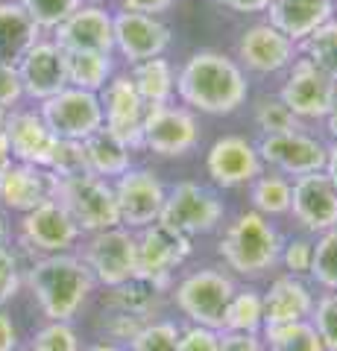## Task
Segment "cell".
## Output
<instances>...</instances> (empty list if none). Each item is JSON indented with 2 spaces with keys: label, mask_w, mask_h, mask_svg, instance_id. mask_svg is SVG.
<instances>
[{
  "label": "cell",
  "mask_w": 337,
  "mask_h": 351,
  "mask_svg": "<svg viewBox=\"0 0 337 351\" xmlns=\"http://www.w3.org/2000/svg\"><path fill=\"white\" fill-rule=\"evenodd\" d=\"M311 258H314V237L311 234H299V237H290L281 243L279 263L285 267V272H290V276L308 278Z\"/></svg>",
  "instance_id": "b9f144b4"
},
{
  "label": "cell",
  "mask_w": 337,
  "mask_h": 351,
  "mask_svg": "<svg viewBox=\"0 0 337 351\" xmlns=\"http://www.w3.org/2000/svg\"><path fill=\"white\" fill-rule=\"evenodd\" d=\"M82 3H103V0H82Z\"/></svg>",
  "instance_id": "680465c9"
},
{
  "label": "cell",
  "mask_w": 337,
  "mask_h": 351,
  "mask_svg": "<svg viewBox=\"0 0 337 351\" xmlns=\"http://www.w3.org/2000/svg\"><path fill=\"white\" fill-rule=\"evenodd\" d=\"M281 243L285 237L276 232V226L267 217H261L258 211H241L220 234L217 255L235 276L261 278L279 267Z\"/></svg>",
  "instance_id": "3957f363"
},
{
  "label": "cell",
  "mask_w": 337,
  "mask_h": 351,
  "mask_svg": "<svg viewBox=\"0 0 337 351\" xmlns=\"http://www.w3.org/2000/svg\"><path fill=\"white\" fill-rule=\"evenodd\" d=\"M173 3H176V0H121V9L159 18V15H165L167 9H173Z\"/></svg>",
  "instance_id": "c3c4849f"
},
{
  "label": "cell",
  "mask_w": 337,
  "mask_h": 351,
  "mask_svg": "<svg viewBox=\"0 0 337 351\" xmlns=\"http://www.w3.org/2000/svg\"><path fill=\"white\" fill-rule=\"evenodd\" d=\"M205 173L223 191L244 188L264 173V161L258 156V147L241 135H223L205 152Z\"/></svg>",
  "instance_id": "2e32d148"
},
{
  "label": "cell",
  "mask_w": 337,
  "mask_h": 351,
  "mask_svg": "<svg viewBox=\"0 0 337 351\" xmlns=\"http://www.w3.org/2000/svg\"><path fill=\"white\" fill-rule=\"evenodd\" d=\"M82 263L89 267L97 284L117 287L138 276V237L124 226L94 232L82 243Z\"/></svg>",
  "instance_id": "52a82bcc"
},
{
  "label": "cell",
  "mask_w": 337,
  "mask_h": 351,
  "mask_svg": "<svg viewBox=\"0 0 337 351\" xmlns=\"http://www.w3.org/2000/svg\"><path fill=\"white\" fill-rule=\"evenodd\" d=\"M279 100L285 103L302 123L308 120H325L337 100V80L320 71L317 64L305 56H297L285 71Z\"/></svg>",
  "instance_id": "ba28073f"
},
{
  "label": "cell",
  "mask_w": 337,
  "mask_h": 351,
  "mask_svg": "<svg viewBox=\"0 0 337 351\" xmlns=\"http://www.w3.org/2000/svg\"><path fill=\"white\" fill-rule=\"evenodd\" d=\"M305 234H323L337 226V188L325 170L290 179V211Z\"/></svg>",
  "instance_id": "5bb4252c"
},
{
  "label": "cell",
  "mask_w": 337,
  "mask_h": 351,
  "mask_svg": "<svg viewBox=\"0 0 337 351\" xmlns=\"http://www.w3.org/2000/svg\"><path fill=\"white\" fill-rule=\"evenodd\" d=\"M12 348H18V328L9 319V313H3V307H0V351H12Z\"/></svg>",
  "instance_id": "f907efd6"
},
{
  "label": "cell",
  "mask_w": 337,
  "mask_h": 351,
  "mask_svg": "<svg viewBox=\"0 0 337 351\" xmlns=\"http://www.w3.org/2000/svg\"><path fill=\"white\" fill-rule=\"evenodd\" d=\"M112 29H115V50L129 64L165 56V50L170 47V27L153 15L121 9V12H112Z\"/></svg>",
  "instance_id": "ac0fdd59"
},
{
  "label": "cell",
  "mask_w": 337,
  "mask_h": 351,
  "mask_svg": "<svg viewBox=\"0 0 337 351\" xmlns=\"http://www.w3.org/2000/svg\"><path fill=\"white\" fill-rule=\"evenodd\" d=\"M261 339H264L267 351H325L311 319L285 322V325H264L261 328Z\"/></svg>",
  "instance_id": "1f68e13d"
},
{
  "label": "cell",
  "mask_w": 337,
  "mask_h": 351,
  "mask_svg": "<svg viewBox=\"0 0 337 351\" xmlns=\"http://www.w3.org/2000/svg\"><path fill=\"white\" fill-rule=\"evenodd\" d=\"M220 331H211V328L202 325H185L179 331V343L176 351H220Z\"/></svg>",
  "instance_id": "f6af8a7d"
},
{
  "label": "cell",
  "mask_w": 337,
  "mask_h": 351,
  "mask_svg": "<svg viewBox=\"0 0 337 351\" xmlns=\"http://www.w3.org/2000/svg\"><path fill=\"white\" fill-rule=\"evenodd\" d=\"M325 176L332 179V184L337 188V141L329 144V158H325Z\"/></svg>",
  "instance_id": "816d5d0a"
},
{
  "label": "cell",
  "mask_w": 337,
  "mask_h": 351,
  "mask_svg": "<svg viewBox=\"0 0 337 351\" xmlns=\"http://www.w3.org/2000/svg\"><path fill=\"white\" fill-rule=\"evenodd\" d=\"M161 293L156 284H150L147 278H129L117 287H108V295H106V307L108 311H124L129 316H138V319L150 322L153 316L159 313L161 307Z\"/></svg>",
  "instance_id": "83f0119b"
},
{
  "label": "cell",
  "mask_w": 337,
  "mask_h": 351,
  "mask_svg": "<svg viewBox=\"0 0 337 351\" xmlns=\"http://www.w3.org/2000/svg\"><path fill=\"white\" fill-rule=\"evenodd\" d=\"M38 114L56 138L68 141H85L91 138L97 129H103V106L100 97L94 91H82V88H62L50 100L38 106Z\"/></svg>",
  "instance_id": "7c38bea8"
},
{
  "label": "cell",
  "mask_w": 337,
  "mask_h": 351,
  "mask_svg": "<svg viewBox=\"0 0 337 351\" xmlns=\"http://www.w3.org/2000/svg\"><path fill=\"white\" fill-rule=\"evenodd\" d=\"M220 351H267L261 334H246V331H220Z\"/></svg>",
  "instance_id": "7dc6e473"
},
{
  "label": "cell",
  "mask_w": 337,
  "mask_h": 351,
  "mask_svg": "<svg viewBox=\"0 0 337 351\" xmlns=\"http://www.w3.org/2000/svg\"><path fill=\"white\" fill-rule=\"evenodd\" d=\"M94 284L82 258L71 252L41 255L27 272V287L47 322H71L94 293Z\"/></svg>",
  "instance_id": "7a4b0ae2"
},
{
  "label": "cell",
  "mask_w": 337,
  "mask_h": 351,
  "mask_svg": "<svg viewBox=\"0 0 337 351\" xmlns=\"http://www.w3.org/2000/svg\"><path fill=\"white\" fill-rule=\"evenodd\" d=\"M85 149V164H89V173L100 176V179H117L124 176L129 167H132V152L117 135H112L106 126L97 129L91 138L82 141Z\"/></svg>",
  "instance_id": "4316f807"
},
{
  "label": "cell",
  "mask_w": 337,
  "mask_h": 351,
  "mask_svg": "<svg viewBox=\"0 0 337 351\" xmlns=\"http://www.w3.org/2000/svg\"><path fill=\"white\" fill-rule=\"evenodd\" d=\"M200 144V123L185 106H147L141 123V147L161 158H182Z\"/></svg>",
  "instance_id": "9c48e42d"
},
{
  "label": "cell",
  "mask_w": 337,
  "mask_h": 351,
  "mask_svg": "<svg viewBox=\"0 0 337 351\" xmlns=\"http://www.w3.org/2000/svg\"><path fill=\"white\" fill-rule=\"evenodd\" d=\"M85 351H126L124 346H117V343H97L91 348H85Z\"/></svg>",
  "instance_id": "9f6ffc18"
},
{
  "label": "cell",
  "mask_w": 337,
  "mask_h": 351,
  "mask_svg": "<svg viewBox=\"0 0 337 351\" xmlns=\"http://www.w3.org/2000/svg\"><path fill=\"white\" fill-rule=\"evenodd\" d=\"M53 176L47 167H36V164L12 161L0 173V205L6 211L27 214L41 202L53 199Z\"/></svg>",
  "instance_id": "7402d4cb"
},
{
  "label": "cell",
  "mask_w": 337,
  "mask_h": 351,
  "mask_svg": "<svg viewBox=\"0 0 337 351\" xmlns=\"http://www.w3.org/2000/svg\"><path fill=\"white\" fill-rule=\"evenodd\" d=\"M332 3H334V18H337V0H332Z\"/></svg>",
  "instance_id": "91938a15"
},
{
  "label": "cell",
  "mask_w": 337,
  "mask_h": 351,
  "mask_svg": "<svg viewBox=\"0 0 337 351\" xmlns=\"http://www.w3.org/2000/svg\"><path fill=\"white\" fill-rule=\"evenodd\" d=\"M255 126L264 135H279V132H297L305 129V123L279 100V97H261L255 103Z\"/></svg>",
  "instance_id": "d590c367"
},
{
  "label": "cell",
  "mask_w": 337,
  "mask_h": 351,
  "mask_svg": "<svg viewBox=\"0 0 337 351\" xmlns=\"http://www.w3.org/2000/svg\"><path fill=\"white\" fill-rule=\"evenodd\" d=\"M249 199H253V211L261 217H281L290 211V179L276 170L261 173L258 179L249 182Z\"/></svg>",
  "instance_id": "4dcf8cb0"
},
{
  "label": "cell",
  "mask_w": 337,
  "mask_h": 351,
  "mask_svg": "<svg viewBox=\"0 0 337 351\" xmlns=\"http://www.w3.org/2000/svg\"><path fill=\"white\" fill-rule=\"evenodd\" d=\"M12 351H30V348H12Z\"/></svg>",
  "instance_id": "94428289"
},
{
  "label": "cell",
  "mask_w": 337,
  "mask_h": 351,
  "mask_svg": "<svg viewBox=\"0 0 337 351\" xmlns=\"http://www.w3.org/2000/svg\"><path fill=\"white\" fill-rule=\"evenodd\" d=\"M53 199L71 214V219L77 223L82 234H94V232H106V228L121 226L112 182L100 179L94 173L56 176L53 179Z\"/></svg>",
  "instance_id": "277c9868"
},
{
  "label": "cell",
  "mask_w": 337,
  "mask_h": 351,
  "mask_svg": "<svg viewBox=\"0 0 337 351\" xmlns=\"http://www.w3.org/2000/svg\"><path fill=\"white\" fill-rule=\"evenodd\" d=\"M308 281L320 290H337V226L317 234Z\"/></svg>",
  "instance_id": "836d02e7"
},
{
  "label": "cell",
  "mask_w": 337,
  "mask_h": 351,
  "mask_svg": "<svg viewBox=\"0 0 337 351\" xmlns=\"http://www.w3.org/2000/svg\"><path fill=\"white\" fill-rule=\"evenodd\" d=\"M18 76L24 97L36 103L50 100L62 88H68V68H65V50L53 38H38L18 62Z\"/></svg>",
  "instance_id": "d6986e66"
},
{
  "label": "cell",
  "mask_w": 337,
  "mask_h": 351,
  "mask_svg": "<svg viewBox=\"0 0 337 351\" xmlns=\"http://www.w3.org/2000/svg\"><path fill=\"white\" fill-rule=\"evenodd\" d=\"M264 295V325H285V322H302L311 319L314 302H317V293H314V284L308 278L299 276H279L270 281Z\"/></svg>",
  "instance_id": "cb8c5ba5"
},
{
  "label": "cell",
  "mask_w": 337,
  "mask_h": 351,
  "mask_svg": "<svg viewBox=\"0 0 337 351\" xmlns=\"http://www.w3.org/2000/svg\"><path fill=\"white\" fill-rule=\"evenodd\" d=\"M47 170L53 176H80L89 173V164H85V149L82 141H68V138H56L47 161Z\"/></svg>",
  "instance_id": "ab89813d"
},
{
  "label": "cell",
  "mask_w": 337,
  "mask_h": 351,
  "mask_svg": "<svg viewBox=\"0 0 337 351\" xmlns=\"http://www.w3.org/2000/svg\"><path fill=\"white\" fill-rule=\"evenodd\" d=\"M21 290V269L12 249L0 246V307L9 304Z\"/></svg>",
  "instance_id": "ee69618b"
},
{
  "label": "cell",
  "mask_w": 337,
  "mask_h": 351,
  "mask_svg": "<svg viewBox=\"0 0 337 351\" xmlns=\"http://www.w3.org/2000/svg\"><path fill=\"white\" fill-rule=\"evenodd\" d=\"M53 41L65 53H73V50L115 53L112 12L103 3H80L77 12H71L53 29Z\"/></svg>",
  "instance_id": "44dd1931"
},
{
  "label": "cell",
  "mask_w": 337,
  "mask_h": 351,
  "mask_svg": "<svg viewBox=\"0 0 337 351\" xmlns=\"http://www.w3.org/2000/svg\"><path fill=\"white\" fill-rule=\"evenodd\" d=\"M261 328H264V295L253 287H237L226 307L223 331L261 334Z\"/></svg>",
  "instance_id": "d6a6232c"
},
{
  "label": "cell",
  "mask_w": 337,
  "mask_h": 351,
  "mask_svg": "<svg viewBox=\"0 0 337 351\" xmlns=\"http://www.w3.org/2000/svg\"><path fill=\"white\" fill-rule=\"evenodd\" d=\"M3 120H6V108H0V129H3Z\"/></svg>",
  "instance_id": "6f0895ef"
},
{
  "label": "cell",
  "mask_w": 337,
  "mask_h": 351,
  "mask_svg": "<svg viewBox=\"0 0 337 351\" xmlns=\"http://www.w3.org/2000/svg\"><path fill=\"white\" fill-rule=\"evenodd\" d=\"M223 217L226 205L211 188H205L200 182H176L173 188H167L159 223L185 237H197L217 232Z\"/></svg>",
  "instance_id": "8992f818"
},
{
  "label": "cell",
  "mask_w": 337,
  "mask_h": 351,
  "mask_svg": "<svg viewBox=\"0 0 337 351\" xmlns=\"http://www.w3.org/2000/svg\"><path fill=\"white\" fill-rule=\"evenodd\" d=\"M100 106H103V126L124 141L129 149H141V123H144L147 106L138 97L129 73H115L100 91Z\"/></svg>",
  "instance_id": "e0dca14e"
},
{
  "label": "cell",
  "mask_w": 337,
  "mask_h": 351,
  "mask_svg": "<svg viewBox=\"0 0 337 351\" xmlns=\"http://www.w3.org/2000/svg\"><path fill=\"white\" fill-rule=\"evenodd\" d=\"M103 331H106V337L112 339V343H132V337L141 331V325H144V319H138V316H129V313H124V311H108L106 316H103Z\"/></svg>",
  "instance_id": "7bdbcfd3"
},
{
  "label": "cell",
  "mask_w": 337,
  "mask_h": 351,
  "mask_svg": "<svg viewBox=\"0 0 337 351\" xmlns=\"http://www.w3.org/2000/svg\"><path fill=\"white\" fill-rule=\"evenodd\" d=\"M80 234L82 232L77 228V223L56 199L41 202L38 208H32V211L21 217V243L38 258L71 252L77 246Z\"/></svg>",
  "instance_id": "9a60e30c"
},
{
  "label": "cell",
  "mask_w": 337,
  "mask_h": 351,
  "mask_svg": "<svg viewBox=\"0 0 337 351\" xmlns=\"http://www.w3.org/2000/svg\"><path fill=\"white\" fill-rule=\"evenodd\" d=\"M182 325L170 319H150L141 325V331L132 337L126 351H176Z\"/></svg>",
  "instance_id": "8d00e7d4"
},
{
  "label": "cell",
  "mask_w": 337,
  "mask_h": 351,
  "mask_svg": "<svg viewBox=\"0 0 337 351\" xmlns=\"http://www.w3.org/2000/svg\"><path fill=\"white\" fill-rule=\"evenodd\" d=\"M332 18V0H270L267 6V24L276 27L281 36H288L297 47Z\"/></svg>",
  "instance_id": "d4e9b609"
},
{
  "label": "cell",
  "mask_w": 337,
  "mask_h": 351,
  "mask_svg": "<svg viewBox=\"0 0 337 351\" xmlns=\"http://www.w3.org/2000/svg\"><path fill=\"white\" fill-rule=\"evenodd\" d=\"M311 325L320 334L325 351H337V290H323V295H317Z\"/></svg>",
  "instance_id": "f35d334b"
},
{
  "label": "cell",
  "mask_w": 337,
  "mask_h": 351,
  "mask_svg": "<svg viewBox=\"0 0 337 351\" xmlns=\"http://www.w3.org/2000/svg\"><path fill=\"white\" fill-rule=\"evenodd\" d=\"M299 50L305 53V59H311L320 71L337 80V18L325 21L320 29H314L311 36L299 44Z\"/></svg>",
  "instance_id": "e575fe53"
},
{
  "label": "cell",
  "mask_w": 337,
  "mask_h": 351,
  "mask_svg": "<svg viewBox=\"0 0 337 351\" xmlns=\"http://www.w3.org/2000/svg\"><path fill=\"white\" fill-rule=\"evenodd\" d=\"M117 214H121V226L129 232H141V228L159 223L161 205H165L167 188L153 170L147 167H129L124 176L112 182Z\"/></svg>",
  "instance_id": "4fadbf2b"
},
{
  "label": "cell",
  "mask_w": 337,
  "mask_h": 351,
  "mask_svg": "<svg viewBox=\"0 0 337 351\" xmlns=\"http://www.w3.org/2000/svg\"><path fill=\"white\" fill-rule=\"evenodd\" d=\"M41 38V29L21 9L18 0H0V62L15 64Z\"/></svg>",
  "instance_id": "484cf974"
},
{
  "label": "cell",
  "mask_w": 337,
  "mask_h": 351,
  "mask_svg": "<svg viewBox=\"0 0 337 351\" xmlns=\"http://www.w3.org/2000/svg\"><path fill=\"white\" fill-rule=\"evenodd\" d=\"M24 97V88H21V76L15 64H6L0 62V108L12 112V108L21 103Z\"/></svg>",
  "instance_id": "bcb514c9"
},
{
  "label": "cell",
  "mask_w": 337,
  "mask_h": 351,
  "mask_svg": "<svg viewBox=\"0 0 337 351\" xmlns=\"http://www.w3.org/2000/svg\"><path fill=\"white\" fill-rule=\"evenodd\" d=\"M217 3L237 15H255V12H267L270 0H217Z\"/></svg>",
  "instance_id": "681fc988"
},
{
  "label": "cell",
  "mask_w": 337,
  "mask_h": 351,
  "mask_svg": "<svg viewBox=\"0 0 337 351\" xmlns=\"http://www.w3.org/2000/svg\"><path fill=\"white\" fill-rule=\"evenodd\" d=\"M255 147L264 167H273L276 173L288 176V179L325 170V158H329V144L320 141L317 135H311L308 129L264 135Z\"/></svg>",
  "instance_id": "8fae6325"
},
{
  "label": "cell",
  "mask_w": 337,
  "mask_h": 351,
  "mask_svg": "<svg viewBox=\"0 0 337 351\" xmlns=\"http://www.w3.org/2000/svg\"><path fill=\"white\" fill-rule=\"evenodd\" d=\"M325 129H329L332 141H337V100H334V106H332V112L325 114Z\"/></svg>",
  "instance_id": "db71d44e"
},
{
  "label": "cell",
  "mask_w": 337,
  "mask_h": 351,
  "mask_svg": "<svg viewBox=\"0 0 337 351\" xmlns=\"http://www.w3.org/2000/svg\"><path fill=\"white\" fill-rule=\"evenodd\" d=\"M9 164H12V152H9V141L3 135V129H0V173H3Z\"/></svg>",
  "instance_id": "f5cc1de1"
},
{
  "label": "cell",
  "mask_w": 337,
  "mask_h": 351,
  "mask_svg": "<svg viewBox=\"0 0 337 351\" xmlns=\"http://www.w3.org/2000/svg\"><path fill=\"white\" fill-rule=\"evenodd\" d=\"M18 3L38 29H56L71 12H77L82 0H18Z\"/></svg>",
  "instance_id": "74e56055"
},
{
  "label": "cell",
  "mask_w": 337,
  "mask_h": 351,
  "mask_svg": "<svg viewBox=\"0 0 337 351\" xmlns=\"http://www.w3.org/2000/svg\"><path fill=\"white\" fill-rule=\"evenodd\" d=\"M65 68H68V85L97 94L115 76V56L97 50H73L65 53Z\"/></svg>",
  "instance_id": "f546056e"
},
{
  "label": "cell",
  "mask_w": 337,
  "mask_h": 351,
  "mask_svg": "<svg viewBox=\"0 0 337 351\" xmlns=\"http://www.w3.org/2000/svg\"><path fill=\"white\" fill-rule=\"evenodd\" d=\"M129 80H132L144 106H165V103H170L173 91H176V71H173V64L165 56L132 64Z\"/></svg>",
  "instance_id": "f1b7e54d"
},
{
  "label": "cell",
  "mask_w": 337,
  "mask_h": 351,
  "mask_svg": "<svg viewBox=\"0 0 337 351\" xmlns=\"http://www.w3.org/2000/svg\"><path fill=\"white\" fill-rule=\"evenodd\" d=\"M138 237V276L156 284L161 293H170L173 276L191 255V237H185L173 228L153 223L141 228Z\"/></svg>",
  "instance_id": "30bf717a"
},
{
  "label": "cell",
  "mask_w": 337,
  "mask_h": 351,
  "mask_svg": "<svg viewBox=\"0 0 337 351\" xmlns=\"http://www.w3.org/2000/svg\"><path fill=\"white\" fill-rule=\"evenodd\" d=\"M176 94L185 108L214 117L235 114L246 103V71L217 50H197L176 76Z\"/></svg>",
  "instance_id": "6da1fadb"
},
{
  "label": "cell",
  "mask_w": 337,
  "mask_h": 351,
  "mask_svg": "<svg viewBox=\"0 0 337 351\" xmlns=\"http://www.w3.org/2000/svg\"><path fill=\"white\" fill-rule=\"evenodd\" d=\"M235 290L237 284L232 278V272L217 269V267L194 269L170 287L179 313L188 316L191 325H202V328H211V331H223L226 307H229Z\"/></svg>",
  "instance_id": "5b68a950"
},
{
  "label": "cell",
  "mask_w": 337,
  "mask_h": 351,
  "mask_svg": "<svg viewBox=\"0 0 337 351\" xmlns=\"http://www.w3.org/2000/svg\"><path fill=\"white\" fill-rule=\"evenodd\" d=\"M30 351H80V337L71 322H47L32 337Z\"/></svg>",
  "instance_id": "60d3db41"
},
{
  "label": "cell",
  "mask_w": 337,
  "mask_h": 351,
  "mask_svg": "<svg viewBox=\"0 0 337 351\" xmlns=\"http://www.w3.org/2000/svg\"><path fill=\"white\" fill-rule=\"evenodd\" d=\"M297 53H299L297 44L288 36H281L276 27H270L267 21L264 24H253L237 38V64L258 76L288 71L290 62L297 59Z\"/></svg>",
  "instance_id": "ffe728a7"
},
{
  "label": "cell",
  "mask_w": 337,
  "mask_h": 351,
  "mask_svg": "<svg viewBox=\"0 0 337 351\" xmlns=\"http://www.w3.org/2000/svg\"><path fill=\"white\" fill-rule=\"evenodd\" d=\"M9 234H12V232H9V219H6V214H3V211H0V246H6Z\"/></svg>",
  "instance_id": "11a10c76"
},
{
  "label": "cell",
  "mask_w": 337,
  "mask_h": 351,
  "mask_svg": "<svg viewBox=\"0 0 337 351\" xmlns=\"http://www.w3.org/2000/svg\"><path fill=\"white\" fill-rule=\"evenodd\" d=\"M3 135L9 141V152L12 161H24V164H36V167H47L56 135L50 132L45 123V117L38 112H6L3 120Z\"/></svg>",
  "instance_id": "603a6c76"
}]
</instances>
